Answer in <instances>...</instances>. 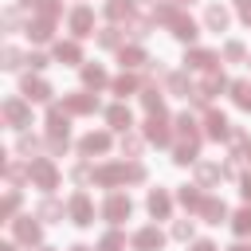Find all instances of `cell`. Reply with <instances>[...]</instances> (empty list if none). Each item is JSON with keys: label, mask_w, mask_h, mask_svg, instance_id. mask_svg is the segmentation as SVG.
Segmentation results:
<instances>
[{"label": "cell", "mask_w": 251, "mask_h": 251, "mask_svg": "<svg viewBox=\"0 0 251 251\" xmlns=\"http://www.w3.org/2000/svg\"><path fill=\"white\" fill-rule=\"evenodd\" d=\"M231 227H235V235H251V208H239L231 216Z\"/></svg>", "instance_id": "1f68e13d"}, {"label": "cell", "mask_w": 251, "mask_h": 251, "mask_svg": "<svg viewBox=\"0 0 251 251\" xmlns=\"http://www.w3.org/2000/svg\"><path fill=\"white\" fill-rule=\"evenodd\" d=\"M63 110L67 114H94L98 110V98L94 94H67L63 98Z\"/></svg>", "instance_id": "7c38bea8"}, {"label": "cell", "mask_w": 251, "mask_h": 251, "mask_svg": "<svg viewBox=\"0 0 251 251\" xmlns=\"http://www.w3.org/2000/svg\"><path fill=\"white\" fill-rule=\"evenodd\" d=\"M122 35H126L122 27H102V31H98V43H102V47H122Z\"/></svg>", "instance_id": "d6a6232c"}, {"label": "cell", "mask_w": 251, "mask_h": 251, "mask_svg": "<svg viewBox=\"0 0 251 251\" xmlns=\"http://www.w3.org/2000/svg\"><path fill=\"white\" fill-rule=\"evenodd\" d=\"M161 247H165V235L157 227H141L133 235V251H161Z\"/></svg>", "instance_id": "9a60e30c"}, {"label": "cell", "mask_w": 251, "mask_h": 251, "mask_svg": "<svg viewBox=\"0 0 251 251\" xmlns=\"http://www.w3.org/2000/svg\"><path fill=\"white\" fill-rule=\"evenodd\" d=\"M67 216H71V224L90 227V224H94V204H90V196H86V192H75V196L67 200Z\"/></svg>", "instance_id": "3957f363"}, {"label": "cell", "mask_w": 251, "mask_h": 251, "mask_svg": "<svg viewBox=\"0 0 251 251\" xmlns=\"http://www.w3.org/2000/svg\"><path fill=\"white\" fill-rule=\"evenodd\" d=\"M192 251H220V247H216L212 239H196V243H192Z\"/></svg>", "instance_id": "bcb514c9"}, {"label": "cell", "mask_w": 251, "mask_h": 251, "mask_svg": "<svg viewBox=\"0 0 251 251\" xmlns=\"http://www.w3.org/2000/svg\"><path fill=\"white\" fill-rule=\"evenodd\" d=\"M106 122H110L114 129H129V126H133V114H129V106H122V102H118V106H110V110H106Z\"/></svg>", "instance_id": "44dd1931"}, {"label": "cell", "mask_w": 251, "mask_h": 251, "mask_svg": "<svg viewBox=\"0 0 251 251\" xmlns=\"http://www.w3.org/2000/svg\"><path fill=\"white\" fill-rule=\"evenodd\" d=\"M145 141H153V145H169V141H173L169 122H165V110H161V114H149V122H145Z\"/></svg>", "instance_id": "8992f818"}, {"label": "cell", "mask_w": 251, "mask_h": 251, "mask_svg": "<svg viewBox=\"0 0 251 251\" xmlns=\"http://www.w3.org/2000/svg\"><path fill=\"white\" fill-rule=\"evenodd\" d=\"M16 235H20L24 243H39V239H43V227H39L31 216H24V220H16Z\"/></svg>", "instance_id": "ffe728a7"}, {"label": "cell", "mask_w": 251, "mask_h": 251, "mask_svg": "<svg viewBox=\"0 0 251 251\" xmlns=\"http://www.w3.org/2000/svg\"><path fill=\"white\" fill-rule=\"evenodd\" d=\"M59 216H63V204H59V200H43V204H39V220H47V224H55Z\"/></svg>", "instance_id": "e575fe53"}, {"label": "cell", "mask_w": 251, "mask_h": 251, "mask_svg": "<svg viewBox=\"0 0 251 251\" xmlns=\"http://www.w3.org/2000/svg\"><path fill=\"white\" fill-rule=\"evenodd\" d=\"M129 212H133V200H129V196H122V192H110V196H106V204H102V216H106L110 224L129 220Z\"/></svg>", "instance_id": "277c9868"}, {"label": "cell", "mask_w": 251, "mask_h": 251, "mask_svg": "<svg viewBox=\"0 0 251 251\" xmlns=\"http://www.w3.org/2000/svg\"><path fill=\"white\" fill-rule=\"evenodd\" d=\"M20 90H24V98H27V102H47V98H51V86H47L43 78H31V75L24 78V86H20Z\"/></svg>", "instance_id": "2e32d148"}, {"label": "cell", "mask_w": 251, "mask_h": 251, "mask_svg": "<svg viewBox=\"0 0 251 251\" xmlns=\"http://www.w3.org/2000/svg\"><path fill=\"white\" fill-rule=\"evenodd\" d=\"M27 35H31L35 43H43V39H51V20H47V16H39V20H31V27H27Z\"/></svg>", "instance_id": "83f0119b"}, {"label": "cell", "mask_w": 251, "mask_h": 251, "mask_svg": "<svg viewBox=\"0 0 251 251\" xmlns=\"http://www.w3.org/2000/svg\"><path fill=\"white\" fill-rule=\"evenodd\" d=\"M4 118H8V126H12V129L31 126V114H27V106H24L20 98H8V102H4Z\"/></svg>", "instance_id": "9c48e42d"}, {"label": "cell", "mask_w": 251, "mask_h": 251, "mask_svg": "<svg viewBox=\"0 0 251 251\" xmlns=\"http://www.w3.org/2000/svg\"><path fill=\"white\" fill-rule=\"evenodd\" d=\"M220 176H224V165H212V161H196V180H200V188L216 184Z\"/></svg>", "instance_id": "d6986e66"}, {"label": "cell", "mask_w": 251, "mask_h": 251, "mask_svg": "<svg viewBox=\"0 0 251 251\" xmlns=\"http://www.w3.org/2000/svg\"><path fill=\"white\" fill-rule=\"evenodd\" d=\"M47 149L51 153H67V133H51L47 137Z\"/></svg>", "instance_id": "ab89813d"}, {"label": "cell", "mask_w": 251, "mask_h": 251, "mask_svg": "<svg viewBox=\"0 0 251 251\" xmlns=\"http://www.w3.org/2000/svg\"><path fill=\"white\" fill-rule=\"evenodd\" d=\"M247 63H251V59H247Z\"/></svg>", "instance_id": "9f6ffc18"}, {"label": "cell", "mask_w": 251, "mask_h": 251, "mask_svg": "<svg viewBox=\"0 0 251 251\" xmlns=\"http://www.w3.org/2000/svg\"><path fill=\"white\" fill-rule=\"evenodd\" d=\"M145 208H149L153 220H169V212H173V196H169L165 188H153L149 200H145Z\"/></svg>", "instance_id": "ba28073f"}, {"label": "cell", "mask_w": 251, "mask_h": 251, "mask_svg": "<svg viewBox=\"0 0 251 251\" xmlns=\"http://www.w3.org/2000/svg\"><path fill=\"white\" fill-rule=\"evenodd\" d=\"M220 90H231V82H227V78H224V75L212 67V71H204V78H200V86H196L192 102H196V106H204V102H208L212 94H220Z\"/></svg>", "instance_id": "7a4b0ae2"}, {"label": "cell", "mask_w": 251, "mask_h": 251, "mask_svg": "<svg viewBox=\"0 0 251 251\" xmlns=\"http://www.w3.org/2000/svg\"><path fill=\"white\" fill-rule=\"evenodd\" d=\"M133 90H137V78H133V75H126V71H122V75H118V78H114V94H122V98H126V94H133Z\"/></svg>", "instance_id": "836d02e7"}, {"label": "cell", "mask_w": 251, "mask_h": 251, "mask_svg": "<svg viewBox=\"0 0 251 251\" xmlns=\"http://www.w3.org/2000/svg\"><path fill=\"white\" fill-rule=\"evenodd\" d=\"M47 251H51V247H47Z\"/></svg>", "instance_id": "680465c9"}, {"label": "cell", "mask_w": 251, "mask_h": 251, "mask_svg": "<svg viewBox=\"0 0 251 251\" xmlns=\"http://www.w3.org/2000/svg\"><path fill=\"white\" fill-rule=\"evenodd\" d=\"M173 239H192V220H176L173 224Z\"/></svg>", "instance_id": "f35d334b"}, {"label": "cell", "mask_w": 251, "mask_h": 251, "mask_svg": "<svg viewBox=\"0 0 251 251\" xmlns=\"http://www.w3.org/2000/svg\"><path fill=\"white\" fill-rule=\"evenodd\" d=\"M71 176H75V180H86V176H90V169H86V165H75V169H71Z\"/></svg>", "instance_id": "c3c4849f"}, {"label": "cell", "mask_w": 251, "mask_h": 251, "mask_svg": "<svg viewBox=\"0 0 251 251\" xmlns=\"http://www.w3.org/2000/svg\"><path fill=\"white\" fill-rule=\"evenodd\" d=\"M224 59L227 63H239V59H247V47L239 39H231V43H224Z\"/></svg>", "instance_id": "d590c367"}, {"label": "cell", "mask_w": 251, "mask_h": 251, "mask_svg": "<svg viewBox=\"0 0 251 251\" xmlns=\"http://www.w3.org/2000/svg\"><path fill=\"white\" fill-rule=\"evenodd\" d=\"M106 16L110 20H129L133 16V0H110L106 4Z\"/></svg>", "instance_id": "4316f807"}, {"label": "cell", "mask_w": 251, "mask_h": 251, "mask_svg": "<svg viewBox=\"0 0 251 251\" xmlns=\"http://www.w3.org/2000/svg\"><path fill=\"white\" fill-rule=\"evenodd\" d=\"M200 220H204V224H224V220H227V204L216 200V196H204V204H200Z\"/></svg>", "instance_id": "5bb4252c"}, {"label": "cell", "mask_w": 251, "mask_h": 251, "mask_svg": "<svg viewBox=\"0 0 251 251\" xmlns=\"http://www.w3.org/2000/svg\"><path fill=\"white\" fill-rule=\"evenodd\" d=\"M35 149H39V141H35V137H27V133H24V137H20V153H24V157H31V153H35Z\"/></svg>", "instance_id": "7bdbcfd3"}, {"label": "cell", "mask_w": 251, "mask_h": 251, "mask_svg": "<svg viewBox=\"0 0 251 251\" xmlns=\"http://www.w3.org/2000/svg\"><path fill=\"white\" fill-rule=\"evenodd\" d=\"M239 192H243V200H251V173L239 176Z\"/></svg>", "instance_id": "f6af8a7d"}, {"label": "cell", "mask_w": 251, "mask_h": 251, "mask_svg": "<svg viewBox=\"0 0 251 251\" xmlns=\"http://www.w3.org/2000/svg\"><path fill=\"white\" fill-rule=\"evenodd\" d=\"M176 200H180L188 212H200V204H204V196H200V184H180Z\"/></svg>", "instance_id": "7402d4cb"}, {"label": "cell", "mask_w": 251, "mask_h": 251, "mask_svg": "<svg viewBox=\"0 0 251 251\" xmlns=\"http://www.w3.org/2000/svg\"><path fill=\"white\" fill-rule=\"evenodd\" d=\"M149 31H153V20H129V35L133 39H145Z\"/></svg>", "instance_id": "8d00e7d4"}, {"label": "cell", "mask_w": 251, "mask_h": 251, "mask_svg": "<svg viewBox=\"0 0 251 251\" xmlns=\"http://www.w3.org/2000/svg\"><path fill=\"white\" fill-rule=\"evenodd\" d=\"M137 149H141V141H137L133 133H126V137H122V153H129V157H137Z\"/></svg>", "instance_id": "b9f144b4"}, {"label": "cell", "mask_w": 251, "mask_h": 251, "mask_svg": "<svg viewBox=\"0 0 251 251\" xmlns=\"http://www.w3.org/2000/svg\"><path fill=\"white\" fill-rule=\"evenodd\" d=\"M141 106H145L149 114H161V90H157V86H145V90H141Z\"/></svg>", "instance_id": "f546056e"}, {"label": "cell", "mask_w": 251, "mask_h": 251, "mask_svg": "<svg viewBox=\"0 0 251 251\" xmlns=\"http://www.w3.org/2000/svg\"><path fill=\"white\" fill-rule=\"evenodd\" d=\"M227 24H231V12H227L224 4H208V8H204V27H208V31H224Z\"/></svg>", "instance_id": "8fae6325"}, {"label": "cell", "mask_w": 251, "mask_h": 251, "mask_svg": "<svg viewBox=\"0 0 251 251\" xmlns=\"http://www.w3.org/2000/svg\"><path fill=\"white\" fill-rule=\"evenodd\" d=\"M239 16H243V24L251 27V4H243V8H239Z\"/></svg>", "instance_id": "681fc988"}, {"label": "cell", "mask_w": 251, "mask_h": 251, "mask_svg": "<svg viewBox=\"0 0 251 251\" xmlns=\"http://www.w3.org/2000/svg\"><path fill=\"white\" fill-rule=\"evenodd\" d=\"M71 31H75L78 39H86V35H94V12H90L86 4H78V8L71 12Z\"/></svg>", "instance_id": "52a82bcc"}, {"label": "cell", "mask_w": 251, "mask_h": 251, "mask_svg": "<svg viewBox=\"0 0 251 251\" xmlns=\"http://www.w3.org/2000/svg\"><path fill=\"white\" fill-rule=\"evenodd\" d=\"M55 59L59 63H82V51L75 39H67V43H55Z\"/></svg>", "instance_id": "603a6c76"}, {"label": "cell", "mask_w": 251, "mask_h": 251, "mask_svg": "<svg viewBox=\"0 0 251 251\" xmlns=\"http://www.w3.org/2000/svg\"><path fill=\"white\" fill-rule=\"evenodd\" d=\"M27 176H31L39 188H55V184H59V173H55V165H51L47 157H35V161L27 165Z\"/></svg>", "instance_id": "5b68a950"}, {"label": "cell", "mask_w": 251, "mask_h": 251, "mask_svg": "<svg viewBox=\"0 0 251 251\" xmlns=\"http://www.w3.org/2000/svg\"><path fill=\"white\" fill-rule=\"evenodd\" d=\"M122 180L141 184V180H145V165H141V161H133V165H102V169H94V184L114 188V184H122Z\"/></svg>", "instance_id": "6da1fadb"}, {"label": "cell", "mask_w": 251, "mask_h": 251, "mask_svg": "<svg viewBox=\"0 0 251 251\" xmlns=\"http://www.w3.org/2000/svg\"><path fill=\"white\" fill-rule=\"evenodd\" d=\"M71 251H90V247H82V243H75V247H71Z\"/></svg>", "instance_id": "f5cc1de1"}, {"label": "cell", "mask_w": 251, "mask_h": 251, "mask_svg": "<svg viewBox=\"0 0 251 251\" xmlns=\"http://www.w3.org/2000/svg\"><path fill=\"white\" fill-rule=\"evenodd\" d=\"M16 204H20V196H16V192H8V196H4V216H12V212H16Z\"/></svg>", "instance_id": "ee69618b"}, {"label": "cell", "mask_w": 251, "mask_h": 251, "mask_svg": "<svg viewBox=\"0 0 251 251\" xmlns=\"http://www.w3.org/2000/svg\"><path fill=\"white\" fill-rule=\"evenodd\" d=\"M78 149H82V157H94V153H106L110 149V133H86L82 141H78Z\"/></svg>", "instance_id": "e0dca14e"}, {"label": "cell", "mask_w": 251, "mask_h": 251, "mask_svg": "<svg viewBox=\"0 0 251 251\" xmlns=\"http://www.w3.org/2000/svg\"><path fill=\"white\" fill-rule=\"evenodd\" d=\"M231 251H251V243H235V247H231Z\"/></svg>", "instance_id": "f907efd6"}, {"label": "cell", "mask_w": 251, "mask_h": 251, "mask_svg": "<svg viewBox=\"0 0 251 251\" xmlns=\"http://www.w3.org/2000/svg\"><path fill=\"white\" fill-rule=\"evenodd\" d=\"M192 71H212L216 67V55L212 51H188V59H184Z\"/></svg>", "instance_id": "484cf974"}, {"label": "cell", "mask_w": 251, "mask_h": 251, "mask_svg": "<svg viewBox=\"0 0 251 251\" xmlns=\"http://www.w3.org/2000/svg\"><path fill=\"white\" fill-rule=\"evenodd\" d=\"M118 59H122V67H129V71H133V67H141V63H149L141 47H122V55H118Z\"/></svg>", "instance_id": "f1b7e54d"}, {"label": "cell", "mask_w": 251, "mask_h": 251, "mask_svg": "<svg viewBox=\"0 0 251 251\" xmlns=\"http://www.w3.org/2000/svg\"><path fill=\"white\" fill-rule=\"evenodd\" d=\"M231 98H235V106H239V110H247V114H251V82H247V78L231 82Z\"/></svg>", "instance_id": "d4e9b609"}, {"label": "cell", "mask_w": 251, "mask_h": 251, "mask_svg": "<svg viewBox=\"0 0 251 251\" xmlns=\"http://www.w3.org/2000/svg\"><path fill=\"white\" fill-rule=\"evenodd\" d=\"M82 82H86L90 90H102V86H106L110 78H106V71H102L98 63H90V67H82Z\"/></svg>", "instance_id": "cb8c5ba5"}, {"label": "cell", "mask_w": 251, "mask_h": 251, "mask_svg": "<svg viewBox=\"0 0 251 251\" xmlns=\"http://www.w3.org/2000/svg\"><path fill=\"white\" fill-rule=\"evenodd\" d=\"M0 251H16V243H4V247H0Z\"/></svg>", "instance_id": "816d5d0a"}, {"label": "cell", "mask_w": 251, "mask_h": 251, "mask_svg": "<svg viewBox=\"0 0 251 251\" xmlns=\"http://www.w3.org/2000/svg\"><path fill=\"white\" fill-rule=\"evenodd\" d=\"M145 4H165V0H145Z\"/></svg>", "instance_id": "db71d44e"}, {"label": "cell", "mask_w": 251, "mask_h": 251, "mask_svg": "<svg viewBox=\"0 0 251 251\" xmlns=\"http://www.w3.org/2000/svg\"><path fill=\"white\" fill-rule=\"evenodd\" d=\"M165 82H169V94H180V98H192V94H196V86H192L188 75H180V71L165 75Z\"/></svg>", "instance_id": "ac0fdd59"}, {"label": "cell", "mask_w": 251, "mask_h": 251, "mask_svg": "<svg viewBox=\"0 0 251 251\" xmlns=\"http://www.w3.org/2000/svg\"><path fill=\"white\" fill-rule=\"evenodd\" d=\"M20 67V51L16 47H4V71H16Z\"/></svg>", "instance_id": "60d3db41"}, {"label": "cell", "mask_w": 251, "mask_h": 251, "mask_svg": "<svg viewBox=\"0 0 251 251\" xmlns=\"http://www.w3.org/2000/svg\"><path fill=\"white\" fill-rule=\"evenodd\" d=\"M200 157V137H180V145L173 149V161L176 165H196Z\"/></svg>", "instance_id": "4fadbf2b"}, {"label": "cell", "mask_w": 251, "mask_h": 251, "mask_svg": "<svg viewBox=\"0 0 251 251\" xmlns=\"http://www.w3.org/2000/svg\"><path fill=\"white\" fill-rule=\"evenodd\" d=\"M204 133H208L212 141H224V137H231V126H227V118H224L220 110H208V118H204Z\"/></svg>", "instance_id": "30bf717a"}, {"label": "cell", "mask_w": 251, "mask_h": 251, "mask_svg": "<svg viewBox=\"0 0 251 251\" xmlns=\"http://www.w3.org/2000/svg\"><path fill=\"white\" fill-rule=\"evenodd\" d=\"M239 4H251V0H239Z\"/></svg>", "instance_id": "11a10c76"}, {"label": "cell", "mask_w": 251, "mask_h": 251, "mask_svg": "<svg viewBox=\"0 0 251 251\" xmlns=\"http://www.w3.org/2000/svg\"><path fill=\"white\" fill-rule=\"evenodd\" d=\"M188 4H192V0H188Z\"/></svg>", "instance_id": "6f0895ef"}, {"label": "cell", "mask_w": 251, "mask_h": 251, "mask_svg": "<svg viewBox=\"0 0 251 251\" xmlns=\"http://www.w3.org/2000/svg\"><path fill=\"white\" fill-rule=\"evenodd\" d=\"M98 251H126V235L122 231H106L102 243H98Z\"/></svg>", "instance_id": "4dcf8cb0"}, {"label": "cell", "mask_w": 251, "mask_h": 251, "mask_svg": "<svg viewBox=\"0 0 251 251\" xmlns=\"http://www.w3.org/2000/svg\"><path fill=\"white\" fill-rule=\"evenodd\" d=\"M176 129H180V137H200V129H196V122H192L188 114L176 118Z\"/></svg>", "instance_id": "74e56055"}, {"label": "cell", "mask_w": 251, "mask_h": 251, "mask_svg": "<svg viewBox=\"0 0 251 251\" xmlns=\"http://www.w3.org/2000/svg\"><path fill=\"white\" fill-rule=\"evenodd\" d=\"M27 63L39 71V67H47V55H39V51H35V55H27Z\"/></svg>", "instance_id": "7dc6e473"}]
</instances>
